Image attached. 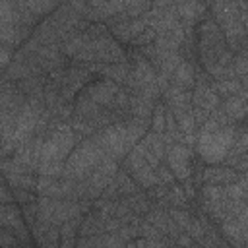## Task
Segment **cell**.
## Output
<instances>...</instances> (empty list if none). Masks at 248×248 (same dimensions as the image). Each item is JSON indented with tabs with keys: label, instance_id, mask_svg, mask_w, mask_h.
Wrapping results in <instances>:
<instances>
[{
	"label": "cell",
	"instance_id": "30bf717a",
	"mask_svg": "<svg viewBox=\"0 0 248 248\" xmlns=\"http://www.w3.org/2000/svg\"><path fill=\"white\" fill-rule=\"evenodd\" d=\"M25 217H23V211L14 203V202H4L2 207H0V225L2 229H8L12 231L21 244H29L31 238L27 236V229H25Z\"/></svg>",
	"mask_w": 248,
	"mask_h": 248
},
{
	"label": "cell",
	"instance_id": "d6986e66",
	"mask_svg": "<svg viewBox=\"0 0 248 248\" xmlns=\"http://www.w3.org/2000/svg\"><path fill=\"white\" fill-rule=\"evenodd\" d=\"M213 87L219 93V97H231L232 93H236L238 89H242V83L236 78H229V79H215L213 81Z\"/></svg>",
	"mask_w": 248,
	"mask_h": 248
},
{
	"label": "cell",
	"instance_id": "3957f363",
	"mask_svg": "<svg viewBox=\"0 0 248 248\" xmlns=\"http://www.w3.org/2000/svg\"><path fill=\"white\" fill-rule=\"evenodd\" d=\"M105 157H108V155H107L105 147L101 145V141L95 136L85 138L68 155L64 176L74 178V180H85L101 165V161Z\"/></svg>",
	"mask_w": 248,
	"mask_h": 248
},
{
	"label": "cell",
	"instance_id": "ac0fdd59",
	"mask_svg": "<svg viewBox=\"0 0 248 248\" xmlns=\"http://www.w3.org/2000/svg\"><path fill=\"white\" fill-rule=\"evenodd\" d=\"M149 126H151L153 132L165 134V128H167V105L165 103H157L153 107V114L149 118Z\"/></svg>",
	"mask_w": 248,
	"mask_h": 248
},
{
	"label": "cell",
	"instance_id": "e0dca14e",
	"mask_svg": "<svg viewBox=\"0 0 248 248\" xmlns=\"http://www.w3.org/2000/svg\"><path fill=\"white\" fill-rule=\"evenodd\" d=\"M234 76L240 79L242 87L248 89V45L238 48L234 54Z\"/></svg>",
	"mask_w": 248,
	"mask_h": 248
},
{
	"label": "cell",
	"instance_id": "52a82bcc",
	"mask_svg": "<svg viewBox=\"0 0 248 248\" xmlns=\"http://www.w3.org/2000/svg\"><path fill=\"white\" fill-rule=\"evenodd\" d=\"M116 174V163L114 159L108 155L101 161V165L85 178V180H79L81 182V194H83V200H93V198H99L103 196L105 188L110 184V180L114 178Z\"/></svg>",
	"mask_w": 248,
	"mask_h": 248
},
{
	"label": "cell",
	"instance_id": "8fae6325",
	"mask_svg": "<svg viewBox=\"0 0 248 248\" xmlns=\"http://www.w3.org/2000/svg\"><path fill=\"white\" fill-rule=\"evenodd\" d=\"M140 151L143 153V157L153 165V167H159L161 165V159L167 151V143H165V138L163 134H157V132H145V136L141 138V141L138 143Z\"/></svg>",
	"mask_w": 248,
	"mask_h": 248
},
{
	"label": "cell",
	"instance_id": "7a4b0ae2",
	"mask_svg": "<svg viewBox=\"0 0 248 248\" xmlns=\"http://www.w3.org/2000/svg\"><path fill=\"white\" fill-rule=\"evenodd\" d=\"M147 126H149V120L130 116L126 120L101 128L95 134V138L101 141L107 155H110L112 159H124L141 141V138L147 132Z\"/></svg>",
	"mask_w": 248,
	"mask_h": 248
},
{
	"label": "cell",
	"instance_id": "4fadbf2b",
	"mask_svg": "<svg viewBox=\"0 0 248 248\" xmlns=\"http://www.w3.org/2000/svg\"><path fill=\"white\" fill-rule=\"evenodd\" d=\"M240 178V172L232 167H219V165H209L202 174H200V180L203 184H217V186H227V184H232Z\"/></svg>",
	"mask_w": 248,
	"mask_h": 248
},
{
	"label": "cell",
	"instance_id": "5bb4252c",
	"mask_svg": "<svg viewBox=\"0 0 248 248\" xmlns=\"http://www.w3.org/2000/svg\"><path fill=\"white\" fill-rule=\"evenodd\" d=\"M196 78H198V76H196V70H194L192 60L182 58V60L178 62V66L174 68V72H172V76H170V81H172V85H178V87H182V89H194Z\"/></svg>",
	"mask_w": 248,
	"mask_h": 248
},
{
	"label": "cell",
	"instance_id": "9c48e42d",
	"mask_svg": "<svg viewBox=\"0 0 248 248\" xmlns=\"http://www.w3.org/2000/svg\"><path fill=\"white\" fill-rule=\"evenodd\" d=\"M167 163H169V169L172 170L174 178L182 184H188L190 182V176H192V163H190V147L180 143V141H174L170 145H167Z\"/></svg>",
	"mask_w": 248,
	"mask_h": 248
},
{
	"label": "cell",
	"instance_id": "6da1fadb",
	"mask_svg": "<svg viewBox=\"0 0 248 248\" xmlns=\"http://www.w3.org/2000/svg\"><path fill=\"white\" fill-rule=\"evenodd\" d=\"M198 58L213 79L236 78L234 54L213 17H203L198 25Z\"/></svg>",
	"mask_w": 248,
	"mask_h": 248
},
{
	"label": "cell",
	"instance_id": "9a60e30c",
	"mask_svg": "<svg viewBox=\"0 0 248 248\" xmlns=\"http://www.w3.org/2000/svg\"><path fill=\"white\" fill-rule=\"evenodd\" d=\"M176 12L178 16L186 21V23H198L203 19V2L202 0H174Z\"/></svg>",
	"mask_w": 248,
	"mask_h": 248
},
{
	"label": "cell",
	"instance_id": "ba28073f",
	"mask_svg": "<svg viewBox=\"0 0 248 248\" xmlns=\"http://www.w3.org/2000/svg\"><path fill=\"white\" fill-rule=\"evenodd\" d=\"M126 170L128 174L141 186V188H151L155 184H159L155 167L143 157V153L140 151V147L136 145L128 155H126Z\"/></svg>",
	"mask_w": 248,
	"mask_h": 248
},
{
	"label": "cell",
	"instance_id": "ffe728a7",
	"mask_svg": "<svg viewBox=\"0 0 248 248\" xmlns=\"http://www.w3.org/2000/svg\"><path fill=\"white\" fill-rule=\"evenodd\" d=\"M126 6L132 16H138V14H143V10L151 6V0H126Z\"/></svg>",
	"mask_w": 248,
	"mask_h": 248
},
{
	"label": "cell",
	"instance_id": "2e32d148",
	"mask_svg": "<svg viewBox=\"0 0 248 248\" xmlns=\"http://www.w3.org/2000/svg\"><path fill=\"white\" fill-rule=\"evenodd\" d=\"M79 225H81L79 215L60 225V244H62V246H76V244H78L76 232L79 231Z\"/></svg>",
	"mask_w": 248,
	"mask_h": 248
},
{
	"label": "cell",
	"instance_id": "8992f818",
	"mask_svg": "<svg viewBox=\"0 0 248 248\" xmlns=\"http://www.w3.org/2000/svg\"><path fill=\"white\" fill-rule=\"evenodd\" d=\"M213 78L207 74L203 78H196V85L192 91V108L196 116V124H203L209 114L221 105V97L213 87Z\"/></svg>",
	"mask_w": 248,
	"mask_h": 248
},
{
	"label": "cell",
	"instance_id": "277c9868",
	"mask_svg": "<svg viewBox=\"0 0 248 248\" xmlns=\"http://www.w3.org/2000/svg\"><path fill=\"white\" fill-rule=\"evenodd\" d=\"M234 140H236V132L231 124L221 126L211 132H200L198 141H196V151L203 163L221 165L225 163L229 151L232 149Z\"/></svg>",
	"mask_w": 248,
	"mask_h": 248
},
{
	"label": "cell",
	"instance_id": "7c38bea8",
	"mask_svg": "<svg viewBox=\"0 0 248 248\" xmlns=\"http://www.w3.org/2000/svg\"><path fill=\"white\" fill-rule=\"evenodd\" d=\"M223 110L225 114L232 120V122H238V120H244L248 116V89L242 87L238 89L236 93H232L231 97H225L223 101Z\"/></svg>",
	"mask_w": 248,
	"mask_h": 248
},
{
	"label": "cell",
	"instance_id": "5b68a950",
	"mask_svg": "<svg viewBox=\"0 0 248 248\" xmlns=\"http://www.w3.org/2000/svg\"><path fill=\"white\" fill-rule=\"evenodd\" d=\"M76 130L72 124L56 122L48 128L46 136L43 138L41 147V161L39 163H66L68 155L76 147Z\"/></svg>",
	"mask_w": 248,
	"mask_h": 248
}]
</instances>
